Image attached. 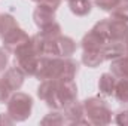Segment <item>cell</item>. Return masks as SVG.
Masks as SVG:
<instances>
[{
	"mask_svg": "<svg viewBox=\"0 0 128 126\" xmlns=\"http://www.w3.org/2000/svg\"><path fill=\"white\" fill-rule=\"evenodd\" d=\"M79 70V64L72 58L63 57H40L36 77L39 80H73Z\"/></svg>",
	"mask_w": 128,
	"mask_h": 126,
	"instance_id": "1",
	"label": "cell"
},
{
	"mask_svg": "<svg viewBox=\"0 0 128 126\" xmlns=\"http://www.w3.org/2000/svg\"><path fill=\"white\" fill-rule=\"evenodd\" d=\"M110 73L116 76V79H128V55L112 60Z\"/></svg>",
	"mask_w": 128,
	"mask_h": 126,
	"instance_id": "15",
	"label": "cell"
},
{
	"mask_svg": "<svg viewBox=\"0 0 128 126\" xmlns=\"http://www.w3.org/2000/svg\"><path fill=\"white\" fill-rule=\"evenodd\" d=\"M113 95L116 96V99H118L119 102L128 105V79H119V80L116 82Z\"/></svg>",
	"mask_w": 128,
	"mask_h": 126,
	"instance_id": "18",
	"label": "cell"
},
{
	"mask_svg": "<svg viewBox=\"0 0 128 126\" xmlns=\"http://www.w3.org/2000/svg\"><path fill=\"white\" fill-rule=\"evenodd\" d=\"M30 39H32V37H28V34L24 31L20 25L15 27L14 30H10L9 33H6L4 36H2L4 49H6L8 52H12V54H14V51H15L16 48H20L21 45L27 43Z\"/></svg>",
	"mask_w": 128,
	"mask_h": 126,
	"instance_id": "5",
	"label": "cell"
},
{
	"mask_svg": "<svg viewBox=\"0 0 128 126\" xmlns=\"http://www.w3.org/2000/svg\"><path fill=\"white\" fill-rule=\"evenodd\" d=\"M9 63V55H8V51L0 48V71H4L6 67Z\"/></svg>",
	"mask_w": 128,
	"mask_h": 126,
	"instance_id": "25",
	"label": "cell"
},
{
	"mask_svg": "<svg viewBox=\"0 0 128 126\" xmlns=\"http://www.w3.org/2000/svg\"><path fill=\"white\" fill-rule=\"evenodd\" d=\"M106 43H107V40L94 28H91L90 31L86 33L84 36L82 42H80L84 51H100Z\"/></svg>",
	"mask_w": 128,
	"mask_h": 126,
	"instance_id": "10",
	"label": "cell"
},
{
	"mask_svg": "<svg viewBox=\"0 0 128 126\" xmlns=\"http://www.w3.org/2000/svg\"><path fill=\"white\" fill-rule=\"evenodd\" d=\"M124 0H96V4L101 9V10H107L112 12L115 7H118Z\"/></svg>",
	"mask_w": 128,
	"mask_h": 126,
	"instance_id": "22",
	"label": "cell"
},
{
	"mask_svg": "<svg viewBox=\"0 0 128 126\" xmlns=\"http://www.w3.org/2000/svg\"><path fill=\"white\" fill-rule=\"evenodd\" d=\"M67 1H68L70 10L76 16H85L91 12V7H92L91 0H67Z\"/></svg>",
	"mask_w": 128,
	"mask_h": 126,
	"instance_id": "16",
	"label": "cell"
},
{
	"mask_svg": "<svg viewBox=\"0 0 128 126\" xmlns=\"http://www.w3.org/2000/svg\"><path fill=\"white\" fill-rule=\"evenodd\" d=\"M64 117H66V123H70V125H90L85 117L84 104L78 101H74L73 104L64 108Z\"/></svg>",
	"mask_w": 128,
	"mask_h": 126,
	"instance_id": "7",
	"label": "cell"
},
{
	"mask_svg": "<svg viewBox=\"0 0 128 126\" xmlns=\"http://www.w3.org/2000/svg\"><path fill=\"white\" fill-rule=\"evenodd\" d=\"M116 76L112 74V73H103L100 80H98V89H100V94L106 95V96H110L115 92V86H116Z\"/></svg>",
	"mask_w": 128,
	"mask_h": 126,
	"instance_id": "14",
	"label": "cell"
},
{
	"mask_svg": "<svg viewBox=\"0 0 128 126\" xmlns=\"http://www.w3.org/2000/svg\"><path fill=\"white\" fill-rule=\"evenodd\" d=\"M58 98L63 110L78 99V86L74 80H58Z\"/></svg>",
	"mask_w": 128,
	"mask_h": 126,
	"instance_id": "6",
	"label": "cell"
},
{
	"mask_svg": "<svg viewBox=\"0 0 128 126\" xmlns=\"http://www.w3.org/2000/svg\"><path fill=\"white\" fill-rule=\"evenodd\" d=\"M57 55L63 58H70L76 52V42L68 36H58L57 40Z\"/></svg>",
	"mask_w": 128,
	"mask_h": 126,
	"instance_id": "12",
	"label": "cell"
},
{
	"mask_svg": "<svg viewBox=\"0 0 128 126\" xmlns=\"http://www.w3.org/2000/svg\"><path fill=\"white\" fill-rule=\"evenodd\" d=\"M84 111L85 117L90 125H107L112 120V110L98 96H91L85 99L84 102Z\"/></svg>",
	"mask_w": 128,
	"mask_h": 126,
	"instance_id": "2",
	"label": "cell"
},
{
	"mask_svg": "<svg viewBox=\"0 0 128 126\" xmlns=\"http://www.w3.org/2000/svg\"><path fill=\"white\" fill-rule=\"evenodd\" d=\"M39 4H42V6H45L51 10H57L61 4V0H40Z\"/></svg>",
	"mask_w": 128,
	"mask_h": 126,
	"instance_id": "24",
	"label": "cell"
},
{
	"mask_svg": "<svg viewBox=\"0 0 128 126\" xmlns=\"http://www.w3.org/2000/svg\"><path fill=\"white\" fill-rule=\"evenodd\" d=\"M24 77H26V74H24V73L21 71V68H18L16 65L8 68L6 73L2 76V79L4 80V83L9 86V89H10L12 92L20 91V88H21L22 83H24Z\"/></svg>",
	"mask_w": 128,
	"mask_h": 126,
	"instance_id": "9",
	"label": "cell"
},
{
	"mask_svg": "<svg viewBox=\"0 0 128 126\" xmlns=\"http://www.w3.org/2000/svg\"><path fill=\"white\" fill-rule=\"evenodd\" d=\"M40 34H42L45 39H48V40H54V39H57L58 36H61V25L54 21L52 24L46 25L45 28H40Z\"/></svg>",
	"mask_w": 128,
	"mask_h": 126,
	"instance_id": "19",
	"label": "cell"
},
{
	"mask_svg": "<svg viewBox=\"0 0 128 126\" xmlns=\"http://www.w3.org/2000/svg\"><path fill=\"white\" fill-rule=\"evenodd\" d=\"M40 123H42V125H63V123H66L64 113H58V111L49 113L46 117L42 119Z\"/></svg>",
	"mask_w": 128,
	"mask_h": 126,
	"instance_id": "21",
	"label": "cell"
},
{
	"mask_svg": "<svg viewBox=\"0 0 128 126\" xmlns=\"http://www.w3.org/2000/svg\"><path fill=\"white\" fill-rule=\"evenodd\" d=\"M101 52H103L104 58L109 61L116 60V58L124 57V55H128L127 40H109L101 48Z\"/></svg>",
	"mask_w": 128,
	"mask_h": 126,
	"instance_id": "8",
	"label": "cell"
},
{
	"mask_svg": "<svg viewBox=\"0 0 128 126\" xmlns=\"http://www.w3.org/2000/svg\"><path fill=\"white\" fill-rule=\"evenodd\" d=\"M33 98L24 92H15L8 99V114L14 122H24L32 116Z\"/></svg>",
	"mask_w": 128,
	"mask_h": 126,
	"instance_id": "3",
	"label": "cell"
},
{
	"mask_svg": "<svg viewBox=\"0 0 128 126\" xmlns=\"http://www.w3.org/2000/svg\"><path fill=\"white\" fill-rule=\"evenodd\" d=\"M12 123H15V122H14V119H12L8 113H6V114H4V113L0 114V125H12Z\"/></svg>",
	"mask_w": 128,
	"mask_h": 126,
	"instance_id": "27",
	"label": "cell"
},
{
	"mask_svg": "<svg viewBox=\"0 0 128 126\" xmlns=\"http://www.w3.org/2000/svg\"><path fill=\"white\" fill-rule=\"evenodd\" d=\"M32 1H37V3H39V1H40V0H32Z\"/></svg>",
	"mask_w": 128,
	"mask_h": 126,
	"instance_id": "28",
	"label": "cell"
},
{
	"mask_svg": "<svg viewBox=\"0 0 128 126\" xmlns=\"http://www.w3.org/2000/svg\"><path fill=\"white\" fill-rule=\"evenodd\" d=\"M37 96L46 102L48 107L52 110H63L61 101L58 98V80L54 79H46L42 80V83L37 88Z\"/></svg>",
	"mask_w": 128,
	"mask_h": 126,
	"instance_id": "4",
	"label": "cell"
},
{
	"mask_svg": "<svg viewBox=\"0 0 128 126\" xmlns=\"http://www.w3.org/2000/svg\"><path fill=\"white\" fill-rule=\"evenodd\" d=\"M109 31H110V40H127L128 24L109 18Z\"/></svg>",
	"mask_w": 128,
	"mask_h": 126,
	"instance_id": "13",
	"label": "cell"
},
{
	"mask_svg": "<svg viewBox=\"0 0 128 126\" xmlns=\"http://www.w3.org/2000/svg\"><path fill=\"white\" fill-rule=\"evenodd\" d=\"M106 61L101 49L100 51H84V55H82V63L85 64L86 67L90 68H96L100 64Z\"/></svg>",
	"mask_w": 128,
	"mask_h": 126,
	"instance_id": "17",
	"label": "cell"
},
{
	"mask_svg": "<svg viewBox=\"0 0 128 126\" xmlns=\"http://www.w3.org/2000/svg\"><path fill=\"white\" fill-rule=\"evenodd\" d=\"M33 19L39 28H45L46 25L55 21V10H51L42 4H37V7L33 12Z\"/></svg>",
	"mask_w": 128,
	"mask_h": 126,
	"instance_id": "11",
	"label": "cell"
},
{
	"mask_svg": "<svg viewBox=\"0 0 128 126\" xmlns=\"http://www.w3.org/2000/svg\"><path fill=\"white\" fill-rule=\"evenodd\" d=\"M124 1H125V3H128V0H124Z\"/></svg>",
	"mask_w": 128,
	"mask_h": 126,
	"instance_id": "29",
	"label": "cell"
},
{
	"mask_svg": "<svg viewBox=\"0 0 128 126\" xmlns=\"http://www.w3.org/2000/svg\"><path fill=\"white\" fill-rule=\"evenodd\" d=\"M116 123L118 125H128V110H121L118 114H116Z\"/></svg>",
	"mask_w": 128,
	"mask_h": 126,
	"instance_id": "26",
	"label": "cell"
},
{
	"mask_svg": "<svg viewBox=\"0 0 128 126\" xmlns=\"http://www.w3.org/2000/svg\"><path fill=\"white\" fill-rule=\"evenodd\" d=\"M10 94H12V91L4 83V80L0 77V102H8V99L10 98Z\"/></svg>",
	"mask_w": 128,
	"mask_h": 126,
	"instance_id": "23",
	"label": "cell"
},
{
	"mask_svg": "<svg viewBox=\"0 0 128 126\" xmlns=\"http://www.w3.org/2000/svg\"><path fill=\"white\" fill-rule=\"evenodd\" d=\"M127 46H128V39H127Z\"/></svg>",
	"mask_w": 128,
	"mask_h": 126,
	"instance_id": "30",
	"label": "cell"
},
{
	"mask_svg": "<svg viewBox=\"0 0 128 126\" xmlns=\"http://www.w3.org/2000/svg\"><path fill=\"white\" fill-rule=\"evenodd\" d=\"M110 13H112V15H110L112 19H118V21H122V22L128 24V3L122 1V3H121L118 7H115Z\"/></svg>",
	"mask_w": 128,
	"mask_h": 126,
	"instance_id": "20",
	"label": "cell"
}]
</instances>
